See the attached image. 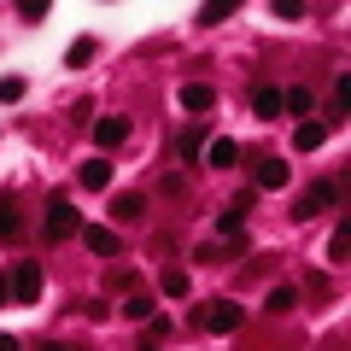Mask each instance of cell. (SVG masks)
<instances>
[{
    "instance_id": "5bb4252c",
    "label": "cell",
    "mask_w": 351,
    "mask_h": 351,
    "mask_svg": "<svg viewBox=\"0 0 351 351\" xmlns=\"http://www.w3.org/2000/svg\"><path fill=\"white\" fill-rule=\"evenodd\" d=\"M252 112H258L263 123H276L281 117V88H258V94H252Z\"/></svg>"
},
{
    "instance_id": "2e32d148",
    "label": "cell",
    "mask_w": 351,
    "mask_h": 351,
    "mask_svg": "<svg viewBox=\"0 0 351 351\" xmlns=\"http://www.w3.org/2000/svg\"><path fill=\"white\" fill-rule=\"evenodd\" d=\"M293 304H299V287H287V281H281V287H269V299H263V311H269V316H287Z\"/></svg>"
},
{
    "instance_id": "8fae6325",
    "label": "cell",
    "mask_w": 351,
    "mask_h": 351,
    "mask_svg": "<svg viewBox=\"0 0 351 351\" xmlns=\"http://www.w3.org/2000/svg\"><path fill=\"white\" fill-rule=\"evenodd\" d=\"M76 182H82L88 193H100V188H112V164H106V158H88L82 170H76Z\"/></svg>"
},
{
    "instance_id": "d6986e66",
    "label": "cell",
    "mask_w": 351,
    "mask_h": 351,
    "mask_svg": "<svg viewBox=\"0 0 351 351\" xmlns=\"http://www.w3.org/2000/svg\"><path fill=\"white\" fill-rule=\"evenodd\" d=\"M182 158H205V123H188V135H182Z\"/></svg>"
},
{
    "instance_id": "8992f818",
    "label": "cell",
    "mask_w": 351,
    "mask_h": 351,
    "mask_svg": "<svg viewBox=\"0 0 351 351\" xmlns=\"http://www.w3.org/2000/svg\"><path fill=\"white\" fill-rule=\"evenodd\" d=\"M252 199H258V193H234V199H228L223 211H217V228H223V234H240V228H246V211H252Z\"/></svg>"
},
{
    "instance_id": "6da1fadb",
    "label": "cell",
    "mask_w": 351,
    "mask_h": 351,
    "mask_svg": "<svg viewBox=\"0 0 351 351\" xmlns=\"http://www.w3.org/2000/svg\"><path fill=\"white\" fill-rule=\"evenodd\" d=\"M328 205H339V182H311V188L299 193V199H293V217H299V223H311V217H322Z\"/></svg>"
},
{
    "instance_id": "30bf717a",
    "label": "cell",
    "mask_w": 351,
    "mask_h": 351,
    "mask_svg": "<svg viewBox=\"0 0 351 351\" xmlns=\"http://www.w3.org/2000/svg\"><path fill=\"white\" fill-rule=\"evenodd\" d=\"M205 164H211V170H234V164H240V147H234L228 135L205 141Z\"/></svg>"
},
{
    "instance_id": "484cf974",
    "label": "cell",
    "mask_w": 351,
    "mask_h": 351,
    "mask_svg": "<svg viewBox=\"0 0 351 351\" xmlns=\"http://www.w3.org/2000/svg\"><path fill=\"white\" fill-rule=\"evenodd\" d=\"M18 18H29V24H36V18H47V0H24V6H18Z\"/></svg>"
},
{
    "instance_id": "9a60e30c",
    "label": "cell",
    "mask_w": 351,
    "mask_h": 351,
    "mask_svg": "<svg viewBox=\"0 0 351 351\" xmlns=\"http://www.w3.org/2000/svg\"><path fill=\"white\" fill-rule=\"evenodd\" d=\"M281 112L311 117V112H316V94H311V88H287V94H281Z\"/></svg>"
},
{
    "instance_id": "3957f363",
    "label": "cell",
    "mask_w": 351,
    "mask_h": 351,
    "mask_svg": "<svg viewBox=\"0 0 351 351\" xmlns=\"http://www.w3.org/2000/svg\"><path fill=\"white\" fill-rule=\"evenodd\" d=\"M6 281H12V299H18V304H36V299H41V263H36V258H24Z\"/></svg>"
},
{
    "instance_id": "f1b7e54d",
    "label": "cell",
    "mask_w": 351,
    "mask_h": 351,
    "mask_svg": "<svg viewBox=\"0 0 351 351\" xmlns=\"http://www.w3.org/2000/svg\"><path fill=\"white\" fill-rule=\"evenodd\" d=\"M47 351H64V346H47Z\"/></svg>"
},
{
    "instance_id": "7402d4cb",
    "label": "cell",
    "mask_w": 351,
    "mask_h": 351,
    "mask_svg": "<svg viewBox=\"0 0 351 351\" xmlns=\"http://www.w3.org/2000/svg\"><path fill=\"white\" fill-rule=\"evenodd\" d=\"M346 252H351V223H339V228H334V240H328V258L346 263Z\"/></svg>"
},
{
    "instance_id": "277c9868",
    "label": "cell",
    "mask_w": 351,
    "mask_h": 351,
    "mask_svg": "<svg viewBox=\"0 0 351 351\" xmlns=\"http://www.w3.org/2000/svg\"><path fill=\"white\" fill-rule=\"evenodd\" d=\"M287 182H293V164L263 158V164H258V176H252V193H276V188H287Z\"/></svg>"
},
{
    "instance_id": "5b68a950",
    "label": "cell",
    "mask_w": 351,
    "mask_h": 351,
    "mask_svg": "<svg viewBox=\"0 0 351 351\" xmlns=\"http://www.w3.org/2000/svg\"><path fill=\"white\" fill-rule=\"evenodd\" d=\"M240 322H246V311H240L234 299H217L211 311H205V328H211V334H234Z\"/></svg>"
},
{
    "instance_id": "ac0fdd59",
    "label": "cell",
    "mask_w": 351,
    "mask_h": 351,
    "mask_svg": "<svg viewBox=\"0 0 351 351\" xmlns=\"http://www.w3.org/2000/svg\"><path fill=\"white\" fill-rule=\"evenodd\" d=\"M88 59H94V36H76L71 47H64V64H71V71H82Z\"/></svg>"
},
{
    "instance_id": "4fadbf2b",
    "label": "cell",
    "mask_w": 351,
    "mask_h": 351,
    "mask_svg": "<svg viewBox=\"0 0 351 351\" xmlns=\"http://www.w3.org/2000/svg\"><path fill=\"white\" fill-rule=\"evenodd\" d=\"M141 211H147V199H141V193H117V199H112V217H117V223H141Z\"/></svg>"
},
{
    "instance_id": "ffe728a7",
    "label": "cell",
    "mask_w": 351,
    "mask_h": 351,
    "mask_svg": "<svg viewBox=\"0 0 351 351\" xmlns=\"http://www.w3.org/2000/svg\"><path fill=\"white\" fill-rule=\"evenodd\" d=\"M164 299H188V269H164Z\"/></svg>"
},
{
    "instance_id": "f546056e",
    "label": "cell",
    "mask_w": 351,
    "mask_h": 351,
    "mask_svg": "<svg viewBox=\"0 0 351 351\" xmlns=\"http://www.w3.org/2000/svg\"><path fill=\"white\" fill-rule=\"evenodd\" d=\"M141 351H152V346H141Z\"/></svg>"
},
{
    "instance_id": "4316f807",
    "label": "cell",
    "mask_w": 351,
    "mask_h": 351,
    "mask_svg": "<svg viewBox=\"0 0 351 351\" xmlns=\"http://www.w3.org/2000/svg\"><path fill=\"white\" fill-rule=\"evenodd\" d=\"M6 299H12V281H6V276H0V304H6Z\"/></svg>"
},
{
    "instance_id": "52a82bcc",
    "label": "cell",
    "mask_w": 351,
    "mask_h": 351,
    "mask_svg": "<svg viewBox=\"0 0 351 351\" xmlns=\"http://www.w3.org/2000/svg\"><path fill=\"white\" fill-rule=\"evenodd\" d=\"M82 246H88V252H100V258H117V252H123V240H117V228L88 223V228H82Z\"/></svg>"
},
{
    "instance_id": "ba28073f",
    "label": "cell",
    "mask_w": 351,
    "mask_h": 351,
    "mask_svg": "<svg viewBox=\"0 0 351 351\" xmlns=\"http://www.w3.org/2000/svg\"><path fill=\"white\" fill-rule=\"evenodd\" d=\"M129 135H135L129 117H100V123H94V141H100V147H123Z\"/></svg>"
},
{
    "instance_id": "d4e9b609",
    "label": "cell",
    "mask_w": 351,
    "mask_h": 351,
    "mask_svg": "<svg viewBox=\"0 0 351 351\" xmlns=\"http://www.w3.org/2000/svg\"><path fill=\"white\" fill-rule=\"evenodd\" d=\"M269 12H276V18H287V24H299V18H304V0H276Z\"/></svg>"
},
{
    "instance_id": "cb8c5ba5",
    "label": "cell",
    "mask_w": 351,
    "mask_h": 351,
    "mask_svg": "<svg viewBox=\"0 0 351 351\" xmlns=\"http://www.w3.org/2000/svg\"><path fill=\"white\" fill-rule=\"evenodd\" d=\"M24 100V76H0V106Z\"/></svg>"
},
{
    "instance_id": "7a4b0ae2",
    "label": "cell",
    "mask_w": 351,
    "mask_h": 351,
    "mask_svg": "<svg viewBox=\"0 0 351 351\" xmlns=\"http://www.w3.org/2000/svg\"><path fill=\"white\" fill-rule=\"evenodd\" d=\"M41 234H47V240H71V234H82V217H76L64 199H53L47 217H41Z\"/></svg>"
},
{
    "instance_id": "e0dca14e",
    "label": "cell",
    "mask_w": 351,
    "mask_h": 351,
    "mask_svg": "<svg viewBox=\"0 0 351 351\" xmlns=\"http://www.w3.org/2000/svg\"><path fill=\"white\" fill-rule=\"evenodd\" d=\"M152 311H158V304H152V293H129V299H123V316H129V322H147Z\"/></svg>"
},
{
    "instance_id": "603a6c76",
    "label": "cell",
    "mask_w": 351,
    "mask_h": 351,
    "mask_svg": "<svg viewBox=\"0 0 351 351\" xmlns=\"http://www.w3.org/2000/svg\"><path fill=\"white\" fill-rule=\"evenodd\" d=\"M12 234H18V205L0 199V240H12Z\"/></svg>"
},
{
    "instance_id": "9c48e42d",
    "label": "cell",
    "mask_w": 351,
    "mask_h": 351,
    "mask_svg": "<svg viewBox=\"0 0 351 351\" xmlns=\"http://www.w3.org/2000/svg\"><path fill=\"white\" fill-rule=\"evenodd\" d=\"M328 135H334V129H328L322 117H304V123L293 129V147H299V152H316V147H322Z\"/></svg>"
},
{
    "instance_id": "83f0119b",
    "label": "cell",
    "mask_w": 351,
    "mask_h": 351,
    "mask_svg": "<svg viewBox=\"0 0 351 351\" xmlns=\"http://www.w3.org/2000/svg\"><path fill=\"white\" fill-rule=\"evenodd\" d=\"M0 351H18V339H12V334H0Z\"/></svg>"
},
{
    "instance_id": "7c38bea8",
    "label": "cell",
    "mask_w": 351,
    "mask_h": 351,
    "mask_svg": "<svg viewBox=\"0 0 351 351\" xmlns=\"http://www.w3.org/2000/svg\"><path fill=\"white\" fill-rule=\"evenodd\" d=\"M211 106H217V88H205V82L182 88V112H211Z\"/></svg>"
},
{
    "instance_id": "44dd1931",
    "label": "cell",
    "mask_w": 351,
    "mask_h": 351,
    "mask_svg": "<svg viewBox=\"0 0 351 351\" xmlns=\"http://www.w3.org/2000/svg\"><path fill=\"white\" fill-rule=\"evenodd\" d=\"M199 24H223V18H234V0H211V6H199Z\"/></svg>"
}]
</instances>
